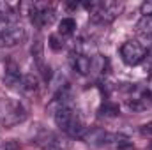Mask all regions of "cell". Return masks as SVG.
<instances>
[{
	"instance_id": "1",
	"label": "cell",
	"mask_w": 152,
	"mask_h": 150,
	"mask_svg": "<svg viewBox=\"0 0 152 150\" xmlns=\"http://www.w3.org/2000/svg\"><path fill=\"white\" fill-rule=\"evenodd\" d=\"M51 108H53V118H55V124L58 125V129L62 133H66L67 136H71V138H80L81 140V136H83L87 127L83 125L76 108L69 101L66 92L57 95V99L53 101Z\"/></svg>"
},
{
	"instance_id": "2",
	"label": "cell",
	"mask_w": 152,
	"mask_h": 150,
	"mask_svg": "<svg viewBox=\"0 0 152 150\" xmlns=\"http://www.w3.org/2000/svg\"><path fill=\"white\" fill-rule=\"evenodd\" d=\"M81 140L87 145L92 147H99V149H115V150H131L133 149V141L120 134V133H110L104 131L101 127H87Z\"/></svg>"
},
{
	"instance_id": "3",
	"label": "cell",
	"mask_w": 152,
	"mask_h": 150,
	"mask_svg": "<svg viewBox=\"0 0 152 150\" xmlns=\"http://www.w3.org/2000/svg\"><path fill=\"white\" fill-rule=\"evenodd\" d=\"M27 117H28V111L21 101L12 97H0V124L4 127L18 125L25 122Z\"/></svg>"
},
{
	"instance_id": "4",
	"label": "cell",
	"mask_w": 152,
	"mask_h": 150,
	"mask_svg": "<svg viewBox=\"0 0 152 150\" xmlns=\"http://www.w3.org/2000/svg\"><path fill=\"white\" fill-rule=\"evenodd\" d=\"M85 7L90 9V20L97 25H108L118 16L122 4L118 2H90L85 4Z\"/></svg>"
},
{
	"instance_id": "5",
	"label": "cell",
	"mask_w": 152,
	"mask_h": 150,
	"mask_svg": "<svg viewBox=\"0 0 152 150\" xmlns=\"http://www.w3.org/2000/svg\"><path fill=\"white\" fill-rule=\"evenodd\" d=\"M28 14H30V21L37 27V28H44L48 25L53 23L55 20V11L50 4L46 2H34L28 4Z\"/></svg>"
},
{
	"instance_id": "6",
	"label": "cell",
	"mask_w": 152,
	"mask_h": 150,
	"mask_svg": "<svg viewBox=\"0 0 152 150\" xmlns=\"http://www.w3.org/2000/svg\"><path fill=\"white\" fill-rule=\"evenodd\" d=\"M147 57V46L140 41H126L120 46V58L126 66H138Z\"/></svg>"
},
{
	"instance_id": "7",
	"label": "cell",
	"mask_w": 152,
	"mask_h": 150,
	"mask_svg": "<svg viewBox=\"0 0 152 150\" xmlns=\"http://www.w3.org/2000/svg\"><path fill=\"white\" fill-rule=\"evenodd\" d=\"M27 39V30L20 25V23H12L11 27H7L5 30L0 32V46H18Z\"/></svg>"
},
{
	"instance_id": "8",
	"label": "cell",
	"mask_w": 152,
	"mask_h": 150,
	"mask_svg": "<svg viewBox=\"0 0 152 150\" xmlns=\"http://www.w3.org/2000/svg\"><path fill=\"white\" fill-rule=\"evenodd\" d=\"M69 64H71V69L78 74H88L92 71V58L83 51H73L69 57Z\"/></svg>"
},
{
	"instance_id": "9",
	"label": "cell",
	"mask_w": 152,
	"mask_h": 150,
	"mask_svg": "<svg viewBox=\"0 0 152 150\" xmlns=\"http://www.w3.org/2000/svg\"><path fill=\"white\" fill-rule=\"evenodd\" d=\"M36 140H37V143L41 147H44L46 150H62L66 149L67 145L55 134V133H51V131H46V129H42L41 131V134L36 136Z\"/></svg>"
},
{
	"instance_id": "10",
	"label": "cell",
	"mask_w": 152,
	"mask_h": 150,
	"mask_svg": "<svg viewBox=\"0 0 152 150\" xmlns=\"http://www.w3.org/2000/svg\"><path fill=\"white\" fill-rule=\"evenodd\" d=\"M76 30V21L73 18H62V21L58 23V32L60 36H71Z\"/></svg>"
},
{
	"instance_id": "11",
	"label": "cell",
	"mask_w": 152,
	"mask_h": 150,
	"mask_svg": "<svg viewBox=\"0 0 152 150\" xmlns=\"http://www.w3.org/2000/svg\"><path fill=\"white\" fill-rule=\"evenodd\" d=\"M138 28H140V32H142V34L151 36V37H152V16H143V18H142V21L138 23Z\"/></svg>"
},
{
	"instance_id": "12",
	"label": "cell",
	"mask_w": 152,
	"mask_h": 150,
	"mask_svg": "<svg viewBox=\"0 0 152 150\" xmlns=\"http://www.w3.org/2000/svg\"><path fill=\"white\" fill-rule=\"evenodd\" d=\"M140 12H142L143 16H152V0H147V2L142 4Z\"/></svg>"
},
{
	"instance_id": "13",
	"label": "cell",
	"mask_w": 152,
	"mask_h": 150,
	"mask_svg": "<svg viewBox=\"0 0 152 150\" xmlns=\"http://www.w3.org/2000/svg\"><path fill=\"white\" fill-rule=\"evenodd\" d=\"M140 133H142L143 136H147V138H152V122L143 124V125L140 127Z\"/></svg>"
},
{
	"instance_id": "14",
	"label": "cell",
	"mask_w": 152,
	"mask_h": 150,
	"mask_svg": "<svg viewBox=\"0 0 152 150\" xmlns=\"http://www.w3.org/2000/svg\"><path fill=\"white\" fill-rule=\"evenodd\" d=\"M50 46H51L53 50H60V48L64 46V42H58V41H57V36H51V37H50Z\"/></svg>"
},
{
	"instance_id": "15",
	"label": "cell",
	"mask_w": 152,
	"mask_h": 150,
	"mask_svg": "<svg viewBox=\"0 0 152 150\" xmlns=\"http://www.w3.org/2000/svg\"><path fill=\"white\" fill-rule=\"evenodd\" d=\"M2 150H18V147H16V145H14L12 141H7V143H5V145L2 147Z\"/></svg>"
},
{
	"instance_id": "16",
	"label": "cell",
	"mask_w": 152,
	"mask_h": 150,
	"mask_svg": "<svg viewBox=\"0 0 152 150\" xmlns=\"http://www.w3.org/2000/svg\"><path fill=\"white\" fill-rule=\"evenodd\" d=\"M2 9H4V5H2V4H0V12H2Z\"/></svg>"
}]
</instances>
